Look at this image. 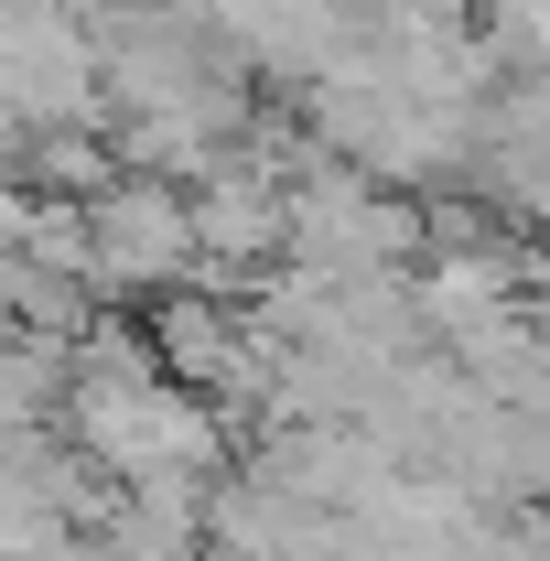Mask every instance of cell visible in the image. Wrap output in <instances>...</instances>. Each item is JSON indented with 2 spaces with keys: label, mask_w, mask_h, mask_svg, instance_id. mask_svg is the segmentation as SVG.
Returning a JSON list of instances; mask_svg holds the SVG:
<instances>
[{
  "label": "cell",
  "mask_w": 550,
  "mask_h": 561,
  "mask_svg": "<svg viewBox=\"0 0 550 561\" xmlns=\"http://www.w3.org/2000/svg\"><path fill=\"white\" fill-rule=\"evenodd\" d=\"M195 271H206L195 195H173L162 173H119L87 206V280H108V291H173Z\"/></svg>",
  "instance_id": "6da1fadb"
},
{
  "label": "cell",
  "mask_w": 550,
  "mask_h": 561,
  "mask_svg": "<svg viewBox=\"0 0 550 561\" xmlns=\"http://www.w3.org/2000/svg\"><path fill=\"white\" fill-rule=\"evenodd\" d=\"M485 44H496V55H507L518 76H550V0H496Z\"/></svg>",
  "instance_id": "7a4b0ae2"
}]
</instances>
